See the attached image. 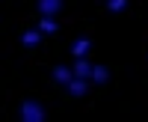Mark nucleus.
<instances>
[{
	"mask_svg": "<svg viewBox=\"0 0 148 122\" xmlns=\"http://www.w3.org/2000/svg\"><path fill=\"white\" fill-rule=\"evenodd\" d=\"M92 63H89V60H86V57H80L77 60V63H74V78H92Z\"/></svg>",
	"mask_w": 148,
	"mask_h": 122,
	"instance_id": "2",
	"label": "nucleus"
},
{
	"mask_svg": "<svg viewBox=\"0 0 148 122\" xmlns=\"http://www.w3.org/2000/svg\"><path fill=\"white\" fill-rule=\"evenodd\" d=\"M56 27H59V24L53 21V15H42V21H39V30L42 33H56Z\"/></svg>",
	"mask_w": 148,
	"mask_h": 122,
	"instance_id": "8",
	"label": "nucleus"
},
{
	"mask_svg": "<svg viewBox=\"0 0 148 122\" xmlns=\"http://www.w3.org/2000/svg\"><path fill=\"white\" fill-rule=\"evenodd\" d=\"M107 78H110V71H107V66H95V69H92V80H95V83H104Z\"/></svg>",
	"mask_w": 148,
	"mask_h": 122,
	"instance_id": "9",
	"label": "nucleus"
},
{
	"mask_svg": "<svg viewBox=\"0 0 148 122\" xmlns=\"http://www.w3.org/2000/svg\"><path fill=\"white\" fill-rule=\"evenodd\" d=\"M89 48H92V42L86 39V36H83V39H77V42L71 45V54H74V57L80 60V57H86V51H89Z\"/></svg>",
	"mask_w": 148,
	"mask_h": 122,
	"instance_id": "6",
	"label": "nucleus"
},
{
	"mask_svg": "<svg viewBox=\"0 0 148 122\" xmlns=\"http://www.w3.org/2000/svg\"><path fill=\"white\" fill-rule=\"evenodd\" d=\"M18 113H21L24 122H42V119H45V107H42L39 101H24V104L18 107Z\"/></svg>",
	"mask_w": 148,
	"mask_h": 122,
	"instance_id": "1",
	"label": "nucleus"
},
{
	"mask_svg": "<svg viewBox=\"0 0 148 122\" xmlns=\"http://www.w3.org/2000/svg\"><path fill=\"white\" fill-rule=\"evenodd\" d=\"M62 9V0H39V12L42 15H56Z\"/></svg>",
	"mask_w": 148,
	"mask_h": 122,
	"instance_id": "3",
	"label": "nucleus"
},
{
	"mask_svg": "<svg viewBox=\"0 0 148 122\" xmlns=\"http://www.w3.org/2000/svg\"><path fill=\"white\" fill-rule=\"evenodd\" d=\"M74 78V69H68V66H56L53 69V80H59V83H68Z\"/></svg>",
	"mask_w": 148,
	"mask_h": 122,
	"instance_id": "7",
	"label": "nucleus"
},
{
	"mask_svg": "<svg viewBox=\"0 0 148 122\" xmlns=\"http://www.w3.org/2000/svg\"><path fill=\"white\" fill-rule=\"evenodd\" d=\"M21 42L27 45V48H36V45L42 42V30H24L21 33Z\"/></svg>",
	"mask_w": 148,
	"mask_h": 122,
	"instance_id": "5",
	"label": "nucleus"
},
{
	"mask_svg": "<svg viewBox=\"0 0 148 122\" xmlns=\"http://www.w3.org/2000/svg\"><path fill=\"white\" fill-rule=\"evenodd\" d=\"M65 87H68L71 95H77V98H80V95H86V78H71Z\"/></svg>",
	"mask_w": 148,
	"mask_h": 122,
	"instance_id": "4",
	"label": "nucleus"
},
{
	"mask_svg": "<svg viewBox=\"0 0 148 122\" xmlns=\"http://www.w3.org/2000/svg\"><path fill=\"white\" fill-rule=\"evenodd\" d=\"M125 6H127V0H107V9L110 12H121Z\"/></svg>",
	"mask_w": 148,
	"mask_h": 122,
	"instance_id": "10",
	"label": "nucleus"
}]
</instances>
